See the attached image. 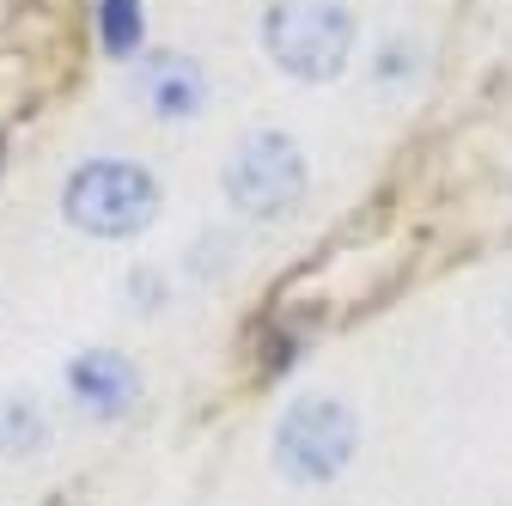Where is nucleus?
<instances>
[{
    "instance_id": "nucleus-1",
    "label": "nucleus",
    "mask_w": 512,
    "mask_h": 506,
    "mask_svg": "<svg viewBox=\"0 0 512 506\" xmlns=\"http://www.w3.org/2000/svg\"><path fill=\"white\" fill-rule=\"evenodd\" d=\"M61 214H68L86 238H135L159 214V183L147 165L128 159H92L61 189Z\"/></svg>"
},
{
    "instance_id": "nucleus-2",
    "label": "nucleus",
    "mask_w": 512,
    "mask_h": 506,
    "mask_svg": "<svg viewBox=\"0 0 512 506\" xmlns=\"http://www.w3.org/2000/svg\"><path fill=\"white\" fill-rule=\"evenodd\" d=\"M263 43L293 80H336L354 49V13L342 0H275Z\"/></svg>"
},
{
    "instance_id": "nucleus-3",
    "label": "nucleus",
    "mask_w": 512,
    "mask_h": 506,
    "mask_svg": "<svg viewBox=\"0 0 512 506\" xmlns=\"http://www.w3.org/2000/svg\"><path fill=\"white\" fill-rule=\"evenodd\" d=\"M354 409L336 403V397H305L281 415L275 427V464L293 476V482H330L348 458H354Z\"/></svg>"
},
{
    "instance_id": "nucleus-4",
    "label": "nucleus",
    "mask_w": 512,
    "mask_h": 506,
    "mask_svg": "<svg viewBox=\"0 0 512 506\" xmlns=\"http://www.w3.org/2000/svg\"><path fill=\"white\" fill-rule=\"evenodd\" d=\"M226 196L250 214V220H275L287 208H299L305 196V159L287 135L263 129V135H250L232 165H226Z\"/></svg>"
},
{
    "instance_id": "nucleus-5",
    "label": "nucleus",
    "mask_w": 512,
    "mask_h": 506,
    "mask_svg": "<svg viewBox=\"0 0 512 506\" xmlns=\"http://www.w3.org/2000/svg\"><path fill=\"white\" fill-rule=\"evenodd\" d=\"M68 391H74V403H80L86 415L116 421L128 403H135L141 378H135V360H122L116 348H86V354H74V366H68Z\"/></svg>"
},
{
    "instance_id": "nucleus-6",
    "label": "nucleus",
    "mask_w": 512,
    "mask_h": 506,
    "mask_svg": "<svg viewBox=\"0 0 512 506\" xmlns=\"http://www.w3.org/2000/svg\"><path fill=\"white\" fill-rule=\"evenodd\" d=\"M141 86H147L153 116H189V110L202 104V68L189 55H159Z\"/></svg>"
},
{
    "instance_id": "nucleus-7",
    "label": "nucleus",
    "mask_w": 512,
    "mask_h": 506,
    "mask_svg": "<svg viewBox=\"0 0 512 506\" xmlns=\"http://www.w3.org/2000/svg\"><path fill=\"white\" fill-rule=\"evenodd\" d=\"M43 439H49V427H43V409L31 397H7V403H0V452H7V458L43 452Z\"/></svg>"
},
{
    "instance_id": "nucleus-8",
    "label": "nucleus",
    "mask_w": 512,
    "mask_h": 506,
    "mask_svg": "<svg viewBox=\"0 0 512 506\" xmlns=\"http://www.w3.org/2000/svg\"><path fill=\"white\" fill-rule=\"evenodd\" d=\"M98 25H104V49L110 55H128V49L141 43V0H104Z\"/></svg>"
}]
</instances>
